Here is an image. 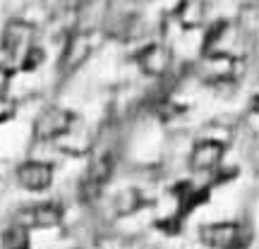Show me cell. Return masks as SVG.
Instances as JSON below:
<instances>
[{
	"instance_id": "obj_5",
	"label": "cell",
	"mask_w": 259,
	"mask_h": 249,
	"mask_svg": "<svg viewBox=\"0 0 259 249\" xmlns=\"http://www.w3.org/2000/svg\"><path fill=\"white\" fill-rule=\"evenodd\" d=\"M17 182L29 192H44L53 182V166L44 161H27L17 168Z\"/></svg>"
},
{
	"instance_id": "obj_6",
	"label": "cell",
	"mask_w": 259,
	"mask_h": 249,
	"mask_svg": "<svg viewBox=\"0 0 259 249\" xmlns=\"http://www.w3.org/2000/svg\"><path fill=\"white\" fill-rule=\"evenodd\" d=\"M223 141H216V139H202V141H197L192 148V154H190V168L192 170H211L221 163L223 158Z\"/></svg>"
},
{
	"instance_id": "obj_2",
	"label": "cell",
	"mask_w": 259,
	"mask_h": 249,
	"mask_svg": "<svg viewBox=\"0 0 259 249\" xmlns=\"http://www.w3.org/2000/svg\"><path fill=\"white\" fill-rule=\"evenodd\" d=\"M74 125V115L65 108H48L36 118V125H34V137L41 139V141H53V139L67 134Z\"/></svg>"
},
{
	"instance_id": "obj_3",
	"label": "cell",
	"mask_w": 259,
	"mask_h": 249,
	"mask_svg": "<svg viewBox=\"0 0 259 249\" xmlns=\"http://www.w3.org/2000/svg\"><path fill=\"white\" fill-rule=\"evenodd\" d=\"M202 242L213 249H240L242 247V230L238 223H211L204 225L202 230Z\"/></svg>"
},
{
	"instance_id": "obj_4",
	"label": "cell",
	"mask_w": 259,
	"mask_h": 249,
	"mask_svg": "<svg viewBox=\"0 0 259 249\" xmlns=\"http://www.w3.org/2000/svg\"><path fill=\"white\" fill-rule=\"evenodd\" d=\"M60 218H63V213H60V209L56 204L44 202V204H34V206L22 209L17 213V223L15 225H22L27 230H31V228H53V225L60 223Z\"/></svg>"
},
{
	"instance_id": "obj_11",
	"label": "cell",
	"mask_w": 259,
	"mask_h": 249,
	"mask_svg": "<svg viewBox=\"0 0 259 249\" xmlns=\"http://www.w3.org/2000/svg\"><path fill=\"white\" fill-rule=\"evenodd\" d=\"M44 60V53H41V48H29L27 58H24V70H34L38 67V63Z\"/></svg>"
},
{
	"instance_id": "obj_12",
	"label": "cell",
	"mask_w": 259,
	"mask_h": 249,
	"mask_svg": "<svg viewBox=\"0 0 259 249\" xmlns=\"http://www.w3.org/2000/svg\"><path fill=\"white\" fill-rule=\"evenodd\" d=\"M8 82H10V70H8V67H3V65H0V93L5 91V89H8Z\"/></svg>"
},
{
	"instance_id": "obj_9",
	"label": "cell",
	"mask_w": 259,
	"mask_h": 249,
	"mask_svg": "<svg viewBox=\"0 0 259 249\" xmlns=\"http://www.w3.org/2000/svg\"><path fill=\"white\" fill-rule=\"evenodd\" d=\"M92 51V43L87 36H74L70 38V43L65 48V56H63V67H77L82 65Z\"/></svg>"
},
{
	"instance_id": "obj_10",
	"label": "cell",
	"mask_w": 259,
	"mask_h": 249,
	"mask_svg": "<svg viewBox=\"0 0 259 249\" xmlns=\"http://www.w3.org/2000/svg\"><path fill=\"white\" fill-rule=\"evenodd\" d=\"M3 249H29V235L27 228L15 225L3 232Z\"/></svg>"
},
{
	"instance_id": "obj_1",
	"label": "cell",
	"mask_w": 259,
	"mask_h": 249,
	"mask_svg": "<svg viewBox=\"0 0 259 249\" xmlns=\"http://www.w3.org/2000/svg\"><path fill=\"white\" fill-rule=\"evenodd\" d=\"M113 166H115L113 154H101L89 163V168L82 175V182H79V194H82L84 202H94L101 196L103 187L108 185V180L113 175Z\"/></svg>"
},
{
	"instance_id": "obj_13",
	"label": "cell",
	"mask_w": 259,
	"mask_h": 249,
	"mask_svg": "<svg viewBox=\"0 0 259 249\" xmlns=\"http://www.w3.org/2000/svg\"><path fill=\"white\" fill-rule=\"evenodd\" d=\"M252 108H254V111L259 113V93H257V96H254V98H252Z\"/></svg>"
},
{
	"instance_id": "obj_7",
	"label": "cell",
	"mask_w": 259,
	"mask_h": 249,
	"mask_svg": "<svg viewBox=\"0 0 259 249\" xmlns=\"http://www.w3.org/2000/svg\"><path fill=\"white\" fill-rule=\"evenodd\" d=\"M137 63L147 74L158 77V74H163L168 70V65H170V53H168L163 46L154 43V46H147L142 53H139Z\"/></svg>"
},
{
	"instance_id": "obj_8",
	"label": "cell",
	"mask_w": 259,
	"mask_h": 249,
	"mask_svg": "<svg viewBox=\"0 0 259 249\" xmlns=\"http://www.w3.org/2000/svg\"><path fill=\"white\" fill-rule=\"evenodd\" d=\"M29 38H31V27L27 22H10L5 34H3V48L10 56H15L24 43H29Z\"/></svg>"
}]
</instances>
